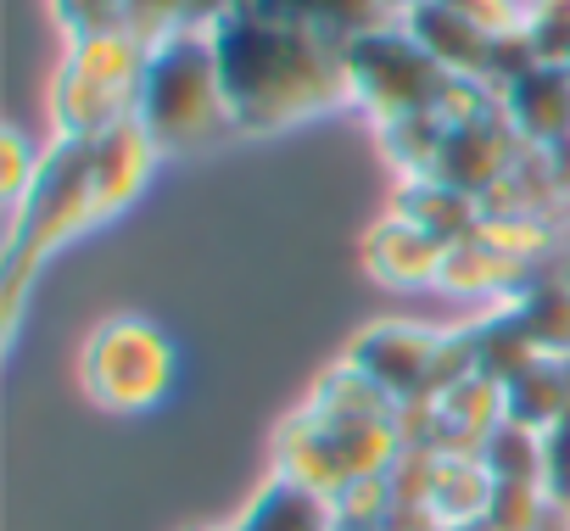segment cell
Instances as JSON below:
<instances>
[{"instance_id":"obj_1","label":"cell","mask_w":570,"mask_h":531,"mask_svg":"<svg viewBox=\"0 0 570 531\" xmlns=\"http://www.w3.org/2000/svg\"><path fill=\"white\" fill-rule=\"evenodd\" d=\"M213 57L240 135H279L292 124H308L314 112L353 101L342 40L252 7H235L213 29Z\"/></svg>"},{"instance_id":"obj_2","label":"cell","mask_w":570,"mask_h":531,"mask_svg":"<svg viewBox=\"0 0 570 531\" xmlns=\"http://www.w3.org/2000/svg\"><path fill=\"white\" fill-rule=\"evenodd\" d=\"M101 224L96 213V135H57L40 157V174L29 196L12 207L7 224V257H0V308H7V336H18L29 281L40 275V263Z\"/></svg>"},{"instance_id":"obj_3","label":"cell","mask_w":570,"mask_h":531,"mask_svg":"<svg viewBox=\"0 0 570 531\" xmlns=\"http://www.w3.org/2000/svg\"><path fill=\"white\" fill-rule=\"evenodd\" d=\"M135 124L151 135L157 157H196L240 135L218 85L213 35H168L146 51Z\"/></svg>"},{"instance_id":"obj_4","label":"cell","mask_w":570,"mask_h":531,"mask_svg":"<svg viewBox=\"0 0 570 531\" xmlns=\"http://www.w3.org/2000/svg\"><path fill=\"white\" fill-rule=\"evenodd\" d=\"M146 40L124 35H96V40H68V57L51 79V124L57 135H101L124 118H135L140 101V73H146Z\"/></svg>"},{"instance_id":"obj_5","label":"cell","mask_w":570,"mask_h":531,"mask_svg":"<svg viewBox=\"0 0 570 531\" xmlns=\"http://www.w3.org/2000/svg\"><path fill=\"white\" fill-rule=\"evenodd\" d=\"M347 79H353V101L375 118V129L414 118V112H431L464 85L403 23H386V29L347 40Z\"/></svg>"},{"instance_id":"obj_6","label":"cell","mask_w":570,"mask_h":531,"mask_svg":"<svg viewBox=\"0 0 570 531\" xmlns=\"http://www.w3.org/2000/svg\"><path fill=\"white\" fill-rule=\"evenodd\" d=\"M79 375H85L90 403L112 414H146L174 386V342L151 319H135V314L101 319L85 342Z\"/></svg>"},{"instance_id":"obj_7","label":"cell","mask_w":570,"mask_h":531,"mask_svg":"<svg viewBox=\"0 0 570 531\" xmlns=\"http://www.w3.org/2000/svg\"><path fill=\"white\" fill-rule=\"evenodd\" d=\"M525 151L531 146L514 135V124L503 118V107H487V112H475V118H464V124L448 129V140H442V151L431 163V179L459 185L470 196H487V190H498L520 168Z\"/></svg>"},{"instance_id":"obj_8","label":"cell","mask_w":570,"mask_h":531,"mask_svg":"<svg viewBox=\"0 0 570 531\" xmlns=\"http://www.w3.org/2000/svg\"><path fill=\"white\" fill-rule=\"evenodd\" d=\"M436 342H442V331H420V325H403V319H375L347 342V364L358 375H370L381 392H392L397 403H409L431 381Z\"/></svg>"},{"instance_id":"obj_9","label":"cell","mask_w":570,"mask_h":531,"mask_svg":"<svg viewBox=\"0 0 570 531\" xmlns=\"http://www.w3.org/2000/svg\"><path fill=\"white\" fill-rule=\"evenodd\" d=\"M442 257L448 246L436 235H425L414 218L403 213H386L381 224H370L364 235V269L392 286V292H414V286H436L442 281Z\"/></svg>"},{"instance_id":"obj_10","label":"cell","mask_w":570,"mask_h":531,"mask_svg":"<svg viewBox=\"0 0 570 531\" xmlns=\"http://www.w3.org/2000/svg\"><path fill=\"white\" fill-rule=\"evenodd\" d=\"M498 107L514 124V135L537 151L570 140V68L564 62H537L531 73H520L498 96Z\"/></svg>"},{"instance_id":"obj_11","label":"cell","mask_w":570,"mask_h":531,"mask_svg":"<svg viewBox=\"0 0 570 531\" xmlns=\"http://www.w3.org/2000/svg\"><path fill=\"white\" fill-rule=\"evenodd\" d=\"M157 163L163 157H157L151 135L135 118H124V124H112V129L96 135V213H101V224L118 218L146 190V179H151Z\"/></svg>"},{"instance_id":"obj_12","label":"cell","mask_w":570,"mask_h":531,"mask_svg":"<svg viewBox=\"0 0 570 531\" xmlns=\"http://www.w3.org/2000/svg\"><path fill=\"white\" fill-rule=\"evenodd\" d=\"M498 425H503V386L470 375L464 386H453L448 397H436L431 448L436 453H459V459H481V448L492 442Z\"/></svg>"},{"instance_id":"obj_13","label":"cell","mask_w":570,"mask_h":531,"mask_svg":"<svg viewBox=\"0 0 570 531\" xmlns=\"http://www.w3.org/2000/svg\"><path fill=\"white\" fill-rule=\"evenodd\" d=\"M531 275H537V269H531L525 257L503 252V246L487 240V235H470V240L448 246L436 286H448L453 297H514Z\"/></svg>"},{"instance_id":"obj_14","label":"cell","mask_w":570,"mask_h":531,"mask_svg":"<svg viewBox=\"0 0 570 531\" xmlns=\"http://www.w3.org/2000/svg\"><path fill=\"white\" fill-rule=\"evenodd\" d=\"M229 531H336V509L325 492L292 481V475H268L246 509L235 514Z\"/></svg>"},{"instance_id":"obj_15","label":"cell","mask_w":570,"mask_h":531,"mask_svg":"<svg viewBox=\"0 0 570 531\" xmlns=\"http://www.w3.org/2000/svg\"><path fill=\"white\" fill-rule=\"evenodd\" d=\"M448 73H459V79H475L481 85V68H487V46H492V35L487 29H475L470 18H459L453 7H442V0H420L414 12H403L397 18Z\"/></svg>"},{"instance_id":"obj_16","label":"cell","mask_w":570,"mask_h":531,"mask_svg":"<svg viewBox=\"0 0 570 531\" xmlns=\"http://www.w3.org/2000/svg\"><path fill=\"white\" fill-rule=\"evenodd\" d=\"M397 213L414 218V224H420L425 235H436L442 246H459V240L481 235V224H487L481 196H470V190H459V185H442V179H431V174L403 179Z\"/></svg>"},{"instance_id":"obj_17","label":"cell","mask_w":570,"mask_h":531,"mask_svg":"<svg viewBox=\"0 0 570 531\" xmlns=\"http://www.w3.org/2000/svg\"><path fill=\"white\" fill-rule=\"evenodd\" d=\"M274 475H292V481H303V486H314L325 498H336L347 486V470H342L325 425L308 409H297L292 420L279 425V436H274Z\"/></svg>"},{"instance_id":"obj_18","label":"cell","mask_w":570,"mask_h":531,"mask_svg":"<svg viewBox=\"0 0 570 531\" xmlns=\"http://www.w3.org/2000/svg\"><path fill=\"white\" fill-rule=\"evenodd\" d=\"M252 12H268V18H285V23H303V29H320L331 40H358L370 29H386L397 23L386 12V0H240Z\"/></svg>"},{"instance_id":"obj_19","label":"cell","mask_w":570,"mask_h":531,"mask_svg":"<svg viewBox=\"0 0 570 531\" xmlns=\"http://www.w3.org/2000/svg\"><path fill=\"white\" fill-rule=\"evenodd\" d=\"M514 308V319L525 325V336L537 342V353L548 358H570V275L537 269L514 297H503Z\"/></svg>"},{"instance_id":"obj_20","label":"cell","mask_w":570,"mask_h":531,"mask_svg":"<svg viewBox=\"0 0 570 531\" xmlns=\"http://www.w3.org/2000/svg\"><path fill=\"white\" fill-rule=\"evenodd\" d=\"M503 420L548 436L559 420H570V386H564V358H537L503 386Z\"/></svg>"},{"instance_id":"obj_21","label":"cell","mask_w":570,"mask_h":531,"mask_svg":"<svg viewBox=\"0 0 570 531\" xmlns=\"http://www.w3.org/2000/svg\"><path fill=\"white\" fill-rule=\"evenodd\" d=\"M470 336H475V375H481V381H492V386H509L525 364L548 358V353H537V342L525 336V325L514 319V308H509V303L487 308V314L470 325Z\"/></svg>"},{"instance_id":"obj_22","label":"cell","mask_w":570,"mask_h":531,"mask_svg":"<svg viewBox=\"0 0 570 531\" xmlns=\"http://www.w3.org/2000/svg\"><path fill=\"white\" fill-rule=\"evenodd\" d=\"M240 0H129V35L157 46L168 35H213Z\"/></svg>"},{"instance_id":"obj_23","label":"cell","mask_w":570,"mask_h":531,"mask_svg":"<svg viewBox=\"0 0 570 531\" xmlns=\"http://www.w3.org/2000/svg\"><path fill=\"white\" fill-rule=\"evenodd\" d=\"M303 409H314L325 420H397V397L381 392L370 375H358L347 358L336 370H325V381L314 386V397Z\"/></svg>"},{"instance_id":"obj_24","label":"cell","mask_w":570,"mask_h":531,"mask_svg":"<svg viewBox=\"0 0 570 531\" xmlns=\"http://www.w3.org/2000/svg\"><path fill=\"white\" fill-rule=\"evenodd\" d=\"M492 486H498V481H492V470H487L481 459L442 453V464H436V486H431V514H436L442 525L475 520V514H487Z\"/></svg>"},{"instance_id":"obj_25","label":"cell","mask_w":570,"mask_h":531,"mask_svg":"<svg viewBox=\"0 0 570 531\" xmlns=\"http://www.w3.org/2000/svg\"><path fill=\"white\" fill-rule=\"evenodd\" d=\"M481 464L492 470V481H531L542 486V470H548V442L514 420H503L492 431V442L481 448Z\"/></svg>"},{"instance_id":"obj_26","label":"cell","mask_w":570,"mask_h":531,"mask_svg":"<svg viewBox=\"0 0 570 531\" xmlns=\"http://www.w3.org/2000/svg\"><path fill=\"white\" fill-rule=\"evenodd\" d=\"M336 531H386L397 520V498H392V481L386 475H370V481H347L336 498Z\"/></svg>"},{"instance_id":"obj_27","label":"cell","mask_w":570,"mask_h":531,"mask_svg":"<svg viewBox=\"0 0 570 531\" xmlns=\"http://www.w3.org/2000/svg\"><path fill=\"white\" fill-rule=\"evenodd\" d=\"M51 18L68 40L124 35L129 29V0H51Z\"/></svg>"},{"instance_id":"obj_28","label":"cell","mask_w":570,"mask_h":531,"mask_svg":"<svg viewBox=\"0 0 570 531\" xmlns=\"http://www.w3.org/2000/svg\"><path fill=\"white\" fill-rule=\"evenodd\" d=\"M436 464L442 453L436 448H403L386 470L392 481V498H397V514H414V509H431V486H436Z\"/></svg>"},{"instance_id":"obj_29","label":"cell","mask_w":570,"mask_h":531,"mask_svg":"<svg viewBox=\"0 0 570 531\" xmlns=\"http://www.w3.org/2000/svg\"><path fill=\"white\" fill-rule=\"evenodd\" d=\"M548 514V492L531 486V481H498L492 486V503H487V520L498 531H537V520Z\"/></svg>"},{"instance_id":"obj_30","label":"cell","mask_w":570,"mask_h":531,"mask_svg":"<svg viewBox=\"0 0 570 531\" xmlns=\"http://www.w3.org/2000/svg\"><path fill=\"white\" fill-rule=\"evenodd\" d=\"M470 375H475V336H470V325L442 331V342H436V364H431V381H425L420 397H448V392L464 386Z\"/></svg>"},{"instance_id":"obj_31","label":"cell","mask_w":570,"mask_h":531,"mask_svg":"<svg viewBox=\"0 0 570 531\" xmlns=\"http://www.w3.org/2000/svg\"><path fill=\"white\" fill-rule=\"evenodd\" d=\"M525 35L542 62H570V0H531Z\"/></svg>"},{"instance_id":"obj_32","label":"cell","mask_w":570,"mask_h":531,"mask_svg":"<svg viewBox=\"0 0 570 531\" xmlns=\"http://www.w3.org/2000/svg\"><path fill=\"white\" fill-rule=\"evenodd\" d=\"M40 157L46 151H35L23 140V129H0V196H7V207H18L29 196V185L40 174Z\"/></svg>"},{"instance_id":"obj_33","label":"cell","mask_w":570,"mask_h":531,"mask_svg":"<svg viewBox=\"0 0 570 531\" xmlns=\"http://www.w3.org/2000/svg\"><path fill=\"white\" fill-rule=\"evenodd\" d=\"M542 442H548L542 492H548V503H553V509H564V514H570V420H559Z\"/></svg>"},{"instance_id":"obj_34","label":"cell","mask_w":570,"mask_h":531,"mask_svg":"<svg viewBox=\"0 0 570 531\" xmlns=\"http://www.w3.org/2000/svg\"><path fill=\"white\" fill-rule=\"evenodd\" d=\"M442 7H453L459 18H470V23L487 29V35H503V29H520V23H525L520 0H442Z\"/></svg>"},{"instance_id":"obj_35","label":"cell","mask_w":570,"mask_h":531,"mask_svg":"<svg viewBox=\"0 0 570 531\" xmlns=\"http://www.w3.org/2000/svg\"><path fill=\"white\" fill-rule=\"evenodd\" d=\"M542 157H548V168H553V179H559V190H570V140H559V146H548Z\"/></svg>"},{"instance_id":"obj_36","label":"cell","mask_w":570,"mask_h":531,"mask_svg":"<svg viewBox=\"0 0 570 531\" xmlns=\"http://www.w3.org/2000/svg\"><path fill=\"white\" fill-rule=\"evenodd\" d=\"M392 525H397V531H448V525H442V520H436L431 509H414V514H397Z\"/></svg>"},{"instance_id":"obj_37","label":"cell","mask_w":570,"mask_h":531,"mask_svg":"<svg viewBox=\"0 0 570 531\" xmlns=\"http://www.w3.org/2000/svg\"><path fill=\"white\" fill-rule=\"evenodd\" d=\"M537 531H570V514H564V509H553V503H548V514H542V520H537Z\"/></svg>"},{"instance_id":"obj_38","label":"cell","mask_w":570,"mask_h":531,"mask_svg":"<svg viewBox=\"0 0 570 531\" xmlns=\"http://www.w3.org/2000/svg\"><path fill=\"white\" fill-rule=\"evenodd\" d=\"M448 531H498L487 514H475V520H459V525H448Z\"/></svg>"},{"instance_id":"obj_39","label":"cell","mask_w":570,"mask_h":531,"mask_svg":"<svg viewBox=\"0 0 570 531\" xmlns=\"http://www.w3.org/2000/svg\"><path fill=\"white\" fill-rule=\"evenodd\" d=\"M414 7H420V0H386V12H392V18H403V12H414Z\"/></svg>"},{"instance_id":"obj_40","label":"cell","mask_w":570,"mask_h":531,"mask_svg":"<svg viewBox=\"0 0 570 531\" xmlns=\"http://www.w3.org/2000/svg\"><path fill=\"white\" fill-rule=\"evenodd\" d=\"M564 386H570V358H564Z\"/></svg>"},{"instance_id":"obj_41","label":"cell","mask_w":570,"mask_h":531,"mask_svg":"<svg viewBox=\"0 0 570 531\" xmlns=\"http://www.w3.org/2000/svg\"><path fill=\"white\" fill-rule=\"evenodd\" d=\"M386 531H397V525H386Z\"/></svg>"},{"instance_id":"obj_42","label":"cell","mask_w":570,"mask_h":531,"mask_svg":"<svg viewBox=\"0 0 570 531\" xmlns=\"http://www.w3.org/2000/svg\"><path fill=\"white\" fill-rule=\"evenodd\" d=\"M564 68H570V62H564Z\"/></svg>"},{"instance_id":"obj_43","label":"cell","mask_w":570,"mask_h":531,"mask_svg":"<svg viewBox=\"0 0 570 531\" xmlns=\"http://www.w3.org/2000/svg\"><path fill=\"white\" fill-rule=\"evenodd\" d=\"M224 531H229V525H224Z\"/></svg>"}]
</instances>
